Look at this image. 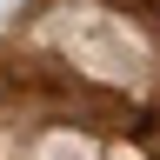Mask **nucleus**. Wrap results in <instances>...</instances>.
Here are the masks:
<instances>
[{
	"mask_svg": "<svg viewBox=\"0 0 160 160\" xmlns=\"http://www.w3.org/2000/svg\"><path fill=\"white\" fill-rule=\"evenodd\" d=\"M133 133H140V140H147V147H153V160H160V113H153V120H140V127H133Z\"/></svg>",
	"mask_w": 160,
	"mask_h": 160,
	"instance_id": "nucleus-1",
	"label": "nucleus"
}]
</instances>
